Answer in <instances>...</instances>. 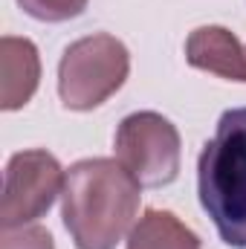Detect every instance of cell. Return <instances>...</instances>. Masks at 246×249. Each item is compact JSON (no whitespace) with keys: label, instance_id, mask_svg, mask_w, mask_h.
<instances>
[{"label":"cell","instance_id":"obj_1","mask_svg":"<svg viewBox=\"0 0 246 249\" xmlns=\"http://www.w3.org/2000/svg\"><path fill=\"white\" fill-rule=\"evenodd\" d=\"M64 226L78 249H116L139 212V183L116 160L93 157L67 171Z\"/></svg>","mask_w":246,"mask_h":249},{"label":"cell","instance_id":"obj_2","mask_svg":"<svg viewBox=\"0 0 246 249\" xmlns=\"http://www.w3.org/2000/svg\"><path fill=\"white\" fill-rule=\"evenodd\" d=\"M200 206L220 241L246 249V107L226 110L197 162Z\"/></svg>","mask_w":246,"mask_h":249},{"label":"cell","instance_id":"obj_3","mask_svg":"<svg viewBox=\"0 0 246 249\" xmlns=\"http://www.w3.org/2000/svg\"><path fill=\"white\" fill-rule=\"evenodd\" d=\"M130 55L119 38L96 32L70 44L58 64V96L70 110H93L127 78Z\"/></svg>","mask_w":246,"mask_h":249},{"label":"cell","instance_id":"obj_4","mask_svg":"<svg viewBox=\"0 0 246 249\" xmlns=\"http://www.w3.org/2000/svg\"><path fill=\"white\" fill-rule=\"evenodd\" d=\"M116 157L139 186L159 188L180 174V130L154 110L124 116L113 139Z\"/></svg>","mask_w":246,"mask_h":249},{"label":"cell","instance_id":"obj_5","mask_svg":"<svg viewBox=\"0 0 246 249\" xmlns=\"http://www.w3.org/2000/svg\"><path fill=\"white\" fill-rule=\"evenodd\" d=\"M64 171L50 151H20L9 160L3 177V203L0 220L3 229L26 226L47 214L64 191Z\"/></svg>","mask_w":246,"mask_h":249},{"label":"cell","instance_id":"obj_6","mask_svg":"<svg viewBox=\"0 0 246 249\" xmlns=\"http://www.w3.org/2000/svg\"><path fill=\"white\" fill-rule=\"evenodd\" d=\"M185 61L229 81H246V50L223 26H200L185 41Z\"/></svg>","mask_w":246,"mask_h":249},{"label":"cell","instance_id":"obj_7","mask_svg":"<svg viewBox=\"0 0 246 249\" xmlns=\"http://www.w3.org/2000/svg\"><path fill=\"white\" fill-rule=\"evenodd\" d=\"M41 81V58L32 41L6 35L0 41V107H23Z\"/></svg>","mask_w":246,"mask_h":249},{"label":"cell","instance_id":"obj_8","mask_svg":"<svg viewBox=\"0 0 246 249\" xmlns=\"http://www.w3.org/2000/svg\"><path fill=\"white\" fill-rule=\"evenodd\" d=\"M127 249H200V238L162 209H148L127 235Z\"/></svg>","mask_w":246,"mask_h":249},{"label":"cell","instance_id":"obj_9","mask_svg":"<svg viewBox=\"0 0 246 249\" xmlns=\"http://www.w3.org/2000/svg\"><path fill=\"white\" fill-rule=\"evenodd\" d=\"M18 3L26 15H32L35 20H47V23L78 18L87 9V0H18Z\"/></svg>","mask_w":246,"mask_h":249},{"label":"cell","instance_id":"obj_10","mask_svg":"<svg viewBox=\"0 0 246 249\" xmlns=\"http://www.w3.org/2000/svg\"><path fill=\"white\" fill-rule=\"evenodd\" d=\"M0 249H55V244L44 226H12L3 229Z\"/></svg>","mask_w":246,"mask_h":249}]
</instances>
